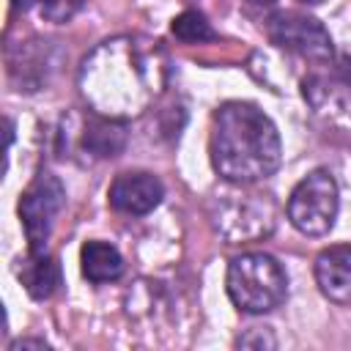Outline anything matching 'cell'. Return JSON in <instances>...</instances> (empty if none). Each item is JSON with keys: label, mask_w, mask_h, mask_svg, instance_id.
<instances>
[{"label": "cell", "mask_w": 351, "mask_h": 351, "mask_svg": "<svg viewBox=\"0 0 351 351\" xmlns=\"http://www.w3.org/2000/svg\"><path fill=\"white\" fill-rule=\"evenodd\" d=\"M162 85V49L132 36L99 44L80 69V90L90 110L118 121L143 112Z\"/></svg>", "instance_id": "cell-1"}, {"label": "cell", "mask_w": 351, "mask_h": 351, "mask_svg": "<svg viewBox=\"0 0 351 351\" xmlns=\"http://www.w3.org/2000/svg\"><path fill=\"white\" fill-rule=\"evenodd\" d=\"M282 159V143L271 118L250 101H228L214 112L211 165L230 184L269 178Z\"/></svg>", "instance_id": "cell-2"}, {"label": "cell", "mask_w": 351, "mask_h": 351, "mask_svg": "<svg viewBox=\"0 0 351 351\" xmlns=\"http://www.w3.org/2000/svg\"><path fill=\"white\" fill-rule=\"evenodd\" d=\"M228 296L230 302L250 315L269 313L285 302L288 277L277 258L269 252H244L228 266Z\"/></svg>", "instance_id": "cell-3"}, {"label": "cell", "mask_w": 351, "mask_h": 351, "mask_svg": "<svg viewBox=\"0 0 351 351\" xmlns=\"http://www.w3.org/2000/svg\"><path fill=\"white\" fill-rule=\"evenodd\" d=\"M337 184L329 170L304 176L288 197V219L304 236H326L337 217Z\"/></svg>", "instance_id": "cell-4"}, {"label": "cell", "mask_w": 351, "mask_h": 351, "mask_svg": "<svg viewBox=\"0 0 351 351\" xmlns=\"http://www.w3.org/2000/svg\"><path fill=\"white\" fill-rule=\"evenodd\" d=\"M66 206V189L60 184L58 176L52 173H38L27 189L19 197V219L25 228V239H27V250L33 255L47 252V241L52 236L55 219L60 214V208Z\"/></svg>", "instance_id": "cell-5"}, {"label": "cell", "mask_w": 351, "mask_h": 351, "mask_svg": "<svg viewBox=\"0 0 351 351\" xmlns=\"http://www.w3.org/2000/svg\"><path fill=\"white\" fill-rule=\"evenodd\" d=\"M266 33L271 44L280 49H288L299 58H307L313 63H329L335 58L332 36L329 30L315 19L302 11H280L269 19Z\"/></svg>", "instance_id": "cell-6"}, {"label": "cell", "mask_w": 351, "mask_h": 351, "mask_svg": "<svg viewBox=\"0 0 351 351\" xmlns=\"http://www.w3.org/2000/svg\"><path fill=\"white\" fill-rule=\"evenodd\" d=\"M217 214V228L230 241L261 239L271 230V206L261 200V195H225Z\"/></svg>", "instance_id": "cell-7"}, {"label": "cell", "mask_w": 351, "mask_h": 351, "mask_svg": "<svg viewBox=\"0 0 351 351\" xmlns=\"http://www.w3.org/2000/svg\"><path fill=\"white\" fill-rule=\"evenodd\" d=\"M107 197H110V206L115 211L132 214V217H143V214L154 211L162 203L165 186L151 173H121L110 184Z\"/></svg>", "instance_id": "cell-8"}, {"label": "cell", "mask_w": 351, "mask_h": 351, "mask_svg": "<svg viewBox=\"0 0 351 351\" xmlns=\"http://www.w3.org/2000/svg\"><path fill=\"white\" fill-rule=\"evenodd\" d=\"M315 282L329 302L351 307V244L326 247L315 258Z\"/></svg>", "instance_id": "cell-9"}, {"label": "cell", "mask_w": 351, "mask_h": 351, "mask_svg": "<svg viewBox=\"0 0 351 351\" xmlns=\"http://www.w3.org/2000/svg\"><path fill=\"white\" fill-rule=\"evenodd\" d=\"M80 145H82L88 154L99 156V159L115 156V154H121L123 145H126V123L118 121V118H107V115L93 112V115H88V121H85Z\"/></svg>", "instance_id": "cell-10"}, {"label": "cell", "mask_w": 351, "mask_h": 351, "mask_svg": "<svg viewBox=\"0 0 351 351\" xmlns=\"http://www.w3.org/2000/svg\"><path fill=\"white\" fill-rule=\"evenodd\" d=\"M80 263H82V274L90 282H112L123 274V258L107 241H85L80 252Z\"/></svg>", "instance_id": "cell-11"}, {"label": "cell", "mask_w": 351, "mask_h": 351, "mask_svg": "<svg viewBox=\"0 0 351 351\" xmlns=\"http://www.w3.org/2000/svg\"><path fill=\"white\" fill-rule=\"evenodd\" d=\"M19 277H22V282L33 299H49L63 282L60 263L55 258H49L47 252H38V255L30 252V261L22 266Z\"/></svg>", "instance_id": "cell-12"}, {"label": "cell", "mask_w": 351, "mask_h": 351, "mask_svg": "<svg viewBox=\"0 0 351 351\" xmlns=\"http://www.w3.org/2000/svg\"><path fill=\"white\" fill-rule=\"evenodd\" d=\"M173 36L178 41H186V44H200V41H214L217 38L208 19L200 11H192V8L173 19Z\"/></svg>", "instance_id": "cell-13"}, {"label": "cell", "mask_w": 351, "mask_h": 351, "mask_svg": "<svg viewBox=\"0 0 351 351\" xmlns=\"http://www.w3.org/2000/svg\"><path fill=\"white\" fill-rule=\"evenodd\" d=\"M82 3L85 0H14V8H38V14L49 22H66L82 8Z\"/></svg>", "instance_id": "cell-14"}, {"label": "cell", "mask_w": 351, "mask_h": 351, "mask_svg": "<svg viewBox=\"0 0 351 351\" xmlns=\"http://www.w3.org/2000/svg\"><path fill=\"white\" fill-rule=\"evenodd\" d=\"M19 348H47L44 340H16L11 343V351H19Z\"/></svg>", "instance_id": "cell-15"}, {"label": "cell", "mask_w": 351, "mask_h": 351, "mask_svg": "<svg viewBox=\"0 0 351 351\" xmlns=\"http://www.w3.org/2000/svg\"><path fill=\"white\" fill-rule=\"evenodd\" d=\"M247 3H252V5H274L277 0H247Z\"/></svg>", "instance_id": "cell-16"}, {"label": "cell", "mask_w": 351, "mask_h": 351, "mask_svg": "<svg viewBox=\"0 0 351 351\" xmlns=\"http://www.w3.org/2000/svg\"><path fill=\"white\" fill-rule=\"evenodd\" d=\"M302 3H307V5H321L324 0H302Z\"/></svg>", "instance_id": "cell-17"}]
</instances>
